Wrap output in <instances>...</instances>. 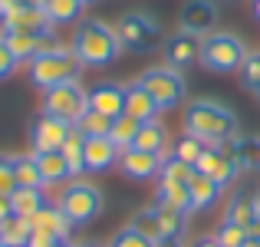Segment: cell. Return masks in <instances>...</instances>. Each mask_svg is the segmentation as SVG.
Returning <instances> with one entry per match:
<instances>
[{
  "instance_id": "obj_1",
  "label": "cell",
  "mask_w": 260,
  "mask_h": 247,
  "mask_svg": "<svg viewBox=\"0 0 260 247\" xmlns=\"http://www.w3.org/2000/svg\"><path fill=\"white\" fill-rule=\"evenodd\" d=\"M184 132L198 135L204 145H228L237 135V115L217 99H198L184 109Z\"/></svg>"
},
{
  "instance_id": "obj_2",
  "label": "cell",
  "mask_w": 260,
  "mask_h": 247,
  "mask_svg": "<svg viewBox=\"0 0 260 247\" xmlns=\"http://www.w3.org/2000/svg\"><path fill=\"white\" fill-rule=\"evenodd\" d=\"M73 53L79 56L83 66H109L119 59L122 43L115 26H109L106 20H83L73 30Z\"/></svg>"
},
{
  "instance_id": "obj_3",
  "label": "cell",
  "mask_w": 260,
  "mask_h": 247,
  "mask_svg": "<svg viewBox=\"0 0 260 247\" xmlns=\"http://www.w3.org/2000/svg\"><path fill=\"white\" fill-rule=\"evenodd\" d=\"M79 70H83L79 56L73 53V46H63V43H56L53 50H46V53H40V56L30 59V79H33V86H40L43 92L53 89V86H59V82L76 79Z\"/></svg>"
},
{
  "instance_id": "obj_4",
  "label": "cell",
  "mask_w": 260,
  "mask_h": 247,
  "mask_svg": "<svg viewBox=\"0 0 260 247\" xmlns=\"http://www.w3.org/2000/svg\"><path fill=\"white\" fill-rule=\"evenodd\" d=\"M247 59V46L237 33L214 30L211 37H204L201 46V66L211 73H234L241 70V63Z\"/></svg>"
},
{
  "instance_id": "obj_5",
  "label": "cell",
  "mask_w": 260,
  "mask_h": 247,
  "mask_svg": "<svg viewBox=\"0 0 260 247\" xmlns=\"http://www.w3.org/2000/svg\"><path fill=\"white\" fill-rule=\"evenodd\" d=\"M59 208H63V214L73 221V228H79V224H89L99 218L102 211V191L95 188L92 181H66L63 195H59Z\"/></svg>"
},
{
  "instance_id": "obj_6",
  "label": "cell",
  "mask_w": 260,
  "mask_h": 247,
  "mask_svg": "<svg viewBox=\"0 0 260 247\" xmlns=\"http://www.w3.org/2000/svg\"><path fill=\"white\" fill-rule=\"evenodd\" d=\"M115 33H119L122 50H135V53H148L161 43V26L152 13L132 10L115 23Z\"/></svg>"
},
{
  "instance_id": "obj_7",
  "label": "cell",
  "mask_w": 260,
  "mask_h": 247,
  "mask_svg": "<svg viewBox=\"0 0 260 247\" xmlns=\"http://www.w3.org/2000/svg\"><path fill=\"white\" fill-rule=\"evenodd\" d=\"M86 109H89V96L83 92V86H79L76 79L59 82V86L46 89V96H43V115L63 119V122H70V126H76V122L83 119Z\"/></svg>"
},
{
  "instance_id": "obj_8",
  "label": "cell",
  "mask_w": 260,
  "mask_h": 247,
  "mask_svg": "<svg viewBox=\"0 0 260 247\" xmlns=\"http://www.w3.org/2000/svg\"><path fill=\"white\" fill-rule=\"evenodd\" d=\"M139 82L148 89V96L158 102L161 112L175 109L178 102L184 99V79H181V73H178V70H172V66H152L148 73H142Z\"/></svg>"
},
{
  "instance_id": "obj_9",
  "label": "cell",
  "mask_w": 260,
  "mask_h": 247,
  "mask_svg": "<svg viewBox=\"0 0 260 247\" xmlns=\"http://www.w3.org/2000/svg\"><path fill=\"white\" fill-rule=\"evenodd\" d=\"M194 171L214 178V181L224 188V184H231L237 175H241V165H237L234 152H231V145H208V148H204V155L198 159Z\"/></svg>"
},
{
  "instance_id": "obj_10",
  "label": "cell",
  "mask_w": 260,
  "mask_h": 247,
  "mask_svg": "<svg viewBox=\"0 0 260 247\" xmlns=\"http://www.w3.org/2000/svg\"><path fill=\"white\" fill-rule=\"evenodd\" d=\"M201 46H204V40L194 37V33H188V30L172 33V37L165 40V59H168V66H172V70H188V66L201 63Z\"/></svg>"
},
{
  "instance_id": "obj_11",
  "label": "cell",
  "mask_w": 260,
  "mask_h": 247,
  "mask_svg": "<svg viewBox=\"0 0 260 247\" xmlns=\"http://www.w3.org/2000/svg\"><path fill=\"white\" fill-rule=\"evenodd\" d=\"M73 126L63 119H53V115H40L33 122V132H30V142H33V152H59L63 142L70 139Z\"/></svg>"
},
{
  "instance_id": "obj_12",
  "label": "cell",
  "mask_w": 260,
  "mask_h": 247,
  "mask_svg": "<svg viewBox=\"0 0 260 247\" xmlns=\"http://www.w3.org/2000/svg\"><path fill=\"white\" fill-rule=\"evenodd\" d=\"M178 20H181V30L194 33V37H211L214 33V23H217V4H211V0H188V4L181 7V13H178Z\"/></svg>"
},
{
  "instance_id": "obj_13",
  "label": "cell",
  "mask_w": 260,
  "mask_h": 247,
  "mask_svg": "<svg viewBox=\"0 0 260 247\" xmlns=\"http://www.w3.org/2000/svg\"><path fill=\"white\" fill-rule=\"evenodd\" d=\"M30 231H33V234H43V237H53V241H70L73 221L63 214V208H59V204H50V201H46L43 208L30 218Z\"/></svg>"
},
{
  "instance_id": "obj_14",
  "label": "cell",
  "mask_w": 260,
  "mask_h": 247,
  "mask_svg": "<svg viewBox=\"0 0 260 247\" xmlns=\"http://www.w3.org/2000/svg\"><path fill=\"white\" fill-rule=\"evenodd\" d=\"M4 40H7V46H10V53L17 56V63H20V59H26V63H30L33 56H40V53H46V50H53V46H56V37H53V30H50V33L4 30Z\"/></svg>"
},
{
  "instance_id": "obj_15",
  "label": "cell",
  "mask_w": 260,
  "mask_h": 247,
  "mask_svg": "<svg viewBox=\"0 0 260 247\" xmlns=\"http://www.w3.org/2000/svg\"><path fill=\"white\" fill-rule=\"evenodd\" d=\"M86 96H89V109L109 115L112 122L119 115H125V86H119V82H95Z\"/></svg>"
},
{
  "instance_id": "obj_16",
  "label": "cell",
  "mask_w": 260,
  "mask_h": 247,
  "mask_svg": "<svg viewBox=\"0 0 260 247\" xmlns=\"http://www.w3.org/2000/svg\"><path fill=\"white\" fill-rule=\"evenodd\" d=\"M161 155L155 152H139V148H125V152H119V168L125 178H132V181H148V178L161 175Z\"/></svg>"
},
{
  "instance_id": "obj_17",
  "label": "cell",
  "mask_w": 260,
  "mask_h": 247,
  "mask_svg": "<svg viewBox=\"0 0 260 247\" xmlns=\"http://www.w3.org/2000/svg\"><path fill=\"white\" fill-rule=\"evenodd\" d=\"M119 162V148L109 135H95V139H86L83 145V165L86 171H106Z\"/></svg>"
},
{
  "instance_id": "obj_18",
  "label": "cell",
  "mask_w": 260,
  "mask_h": 247,
  "mask_svg": "<svg viewBox=\"0 0 260 247\" xmlns=\"http://www.w3.org/2000/svg\"><path fill=\"white\" fill-rule=\"evenodd\" d=\"M4 30H23V33H50L53 23L46 20L43 7H26L20 4L10 17H4Z\"/></svg>"
},
{
  "instance_id": "obj_19",
  "label": "cell",
  "mask_w": 260,
  "mask_h": 247,
  "mask_svg": "<svg viewBox=\"0 0 260 247\" xmlns=\"http://www.w3.org/2000/svg\"><path fill=\"white\" fill-rule=\"evenodd\" d=\"M158 102L148 96V89L142 86V82H128L125 86V115H132V119L139 122H152L158 119Z\"/></svg>"
},
{
  "instance_id": "obj_20",
  "label": "cell",
  "mask_w": 260,
  "mask_h": 247,
  "mask_svg": "<svg viewBox=\"0 0 260 247\" xmlns=\"http://www.w3.org/2000/svg\"><path fill=\"white\" fill-rule=\"evenodd\" d=\"M37 165L43 175V188L46 184H66L73 178V168L63 159V152H37Z\"/></svg>"
},
{
  "instance_id": "obj_21",
  "label": "cell",
  "mask_w": 260,
  "mask_h": 247,
  "mask_svg": "<svg viewBox=\"0 0 260 247\" xmlns=\"http://www.w3.org/2000/svg\"><path fill=\"white\" fill-rule=\"evenodd\" d=\"M165 145H168V129L161 126L158 119H152V122H142L132 148H139V152H155V155L165 159Z\"/></svg>"
},
{
  "instance_id": "obj_22",
  "label": "cell",
  "mask_w": 260,
  "mask_h": 247,
  "mask_svg": "<svg viewBox=\"0 0 260 247\" xmlns=\"http://www.w3.org/2000/svg\"><path fill=\"white\" fill-rule=\"evenodd\" d=\"M188 191H191V211H204V208H211V204L217 201V195H221V184H217L214 178L194 171V178L188 181Z\"/></svg>"
},
{
  "instance_id": "obj_23",
  "label": "cell",
  "mask_w": 260,
  "mask_h": 247,
  "mask_svg": "<svg viewBox=\"0 0 260 247\" xmlns=\"http://www.w3.org/2000/svg\"><path fill=\"white\" fill-rule=\"evenodd\" d=\"M228 145H231V152H234L237 165H241V171H257L260 168V139L257 135H234Z\"/></svg>"
},
{
  "instance_id": "obj_24",
  "label": "cell",
  "mask_w": 260,
  "mask_h": 247,
  "mask_svg": "<svg viewBox=\"0 0 260 247\" xmlns=\"http://www.w3.org/2000/svg\"><path fill=\"white\" fill-rule=\"evenodd\" d=\"M46 204V195H43V188H17L10 195V208H13V214L17 218H26L30 221L33 214H37L40 208Z\"/></svg>"
},
{
  "instance_id": "obj_25",
  "label": "cell",
  "mask_w": 260,
  "mask_h": 247,
  "mask_svg": "<svg viewBox=\"0 0 260 247\" xmlns=\"http://www.w3.org/2000/svg\"><path fill=\"white\" fill-rule=\"evenodd\" d=\"M254 218H257V201H254V195H234V198H231L228 214H224V221H228V224H237V228H247V231H250Z\"/></svg>"
},
{
  "instance_id": "obj_26",
  "label": "cell",
  "mask_w": 260,
  "mask_h": 247,
  "mask_svg": "<svg viewBox=\"0 0 260 247\" xmlns=\"http://www.w3.org/2000/svg\"><path fill=\"white\" fill-rule=\"evenodd\" d=\"M83 7H86L83 0H46V4H43V13H46V20H50L53 26H63V23L79 20Z\"/></svg>"
},
{
  "instance_id": "obj_27",
  "label": "cell",
  "mask_w": 260,
  "mask_h": 247,
  "mask_svg": "<svg viewBox=\"0 0 260 247\" xmlns=\"http://www.w3.org/2000/svg\"><path fill=\"white\" fill-rule=\"evenodd\" d=\"M30 237H33V231H30V221H26V218L10 214L0 224V241L7 247H30Z\"/></svg>"
},
{
  "instance_id": "obj_28",
  "label": "cell",
  "mask_w": 260,
  "mask_h": 247,
  "mask_svg": "<svg viewBox=\"0 0 260 247\" xmlns=\"http://www.w3.org/2000/svg\"><path fill=\"white\" fill-rule=\"evenodd\" d=\"M13 171H17V188H43V175L33 155H13Z\"/></svg>"
},
{
  "instance_id": "obj_29",
  "label": "cell",
  "mask_w": 260,
  "mask_h": 247,
  "mask_svg": "<svg viewBox=\"0 0 260 247\" xmlns=\"http://www.w3.org/2000/svg\"><path fill=\"white\" fill-rule=\"evenodd\" d=\"M158 204H168V208H181V211H191V191L188 184L181 181H158Z\"/></svg>"
},
{
  "instance_id": "obj_30",
  "label": "cell",
  "mask_w": 260,
  "mask_h": 247,
  "mask_svg": "<svg viewBox=\"0 0 260 247\" xmlns=\"http://www.w3.org/2000/svg\"><path fill=\"white\" fill-rule=\"evenodd\" d=\"M139 129H142L139 119H132V115H119V119L112 122V132H109V139L115 142V148H119V152H125V148L135 145V135H139Z\"/></svg>"
},
{
  "instance_id": "obj_31",
  "label": "cell",
  "mask_w": 260,
  "mask_h": 247,
  "mask_svg": "<svg viewBox=\"0 0 260 247\" xmlns=\"http://www.w3.org/2000/svg\"><path fill=\"white\" fill-rule=\"evenodd\" d=\"M158 208V228H161V237H178L188 224V211L181 208H168V204H155ZM158 237V241H161Z\"/></svg>"
},
{
  "instance_id": "obj_32",
  "label": "cell",
  "mask_w": 260,
  "mask_h": 247,
  "mask_svg": "<svg viewBox=\"0 0 260 247\" xmlns=\"http://www.w3.org/2000/svg\"><path fill=\"white\" fill-rule=\"evenodd\" d=\"M83 145H86V135L79 132L76 126H73L70 139L63 142V148H59V152H63V159L70 162V168H73V178H76V175H83V171H86V165H83Z\"/></svg>"
},
{
  "instance_id": "obj_33",
  "label": "cell",
  "mask_w": 260,
  "mask_h": 247,
  "mask_svg": "<svg viewBox=\"0 0 260 247\" xmlns=\"http://www.w3.org/2000/svg\"><path fill=\"white\" fill-rule=\"evenodd\" d=\"M76 129L86 135V139H95V135H109L112 132V119L102 115V112H95V109H86L83 119L76 122Z\"/></svg>"
},
{
  "instance_id": "obj_34",
  "label": "cell",
  "mask_w": 260,
  "mask_h": 247,
  "mask_svg": "<svg viewBox=\"0 0 260 247\" xmlns=\"http://www.w3.org/2000/svg\"><path fill=\"white\" fill-rule=\"evenodd\" d=\"M128 228L139 231V234H145V237H152V241H158V237H161V228H158V208H142L139 214L128 221Z\"/></svg>"
},
{
  "instance_id": "obj_35",
  "label": "cell",
  "mask_w": 260,
  "mask_h": 247,
  "mask_svg": "<svg viewBox=\"0 0 260 247\" xmlns=\"http://www.w3.org/2000/svg\"><path fill=\"white\" fill-rule=\"evenodd\" d=\"M204 142L198 139V135H191V132H184L181 139H178V145H175V159H181V162H188V165H198V159H201L204 155Z\"/></svg>"
},
{
  "instance_id": "obj_36",
  "label": "cell",
  "mask_w": 260,
  "mask_h": 247,
  "mask_svg": "<svg viewBox=\"0 0 260 247\" xmlns=\"http://www.w3.org/2000/svg\"><path fill=\"white\" fill-rule=\"evenodd\" d=\"M161 178H165V181H181V184H188L191 178H194V165L175 159V155H165V162H161Z\"/></svg>"
},
{
  "instance_id": "obj_37",
  "label": "cell",
  "mask_w": 260,
  "mask_h": 247,
  "mask_svg": "<svg viewBox=\"0 0 260 247\" xmlns=\"http://www.w3.org/2000/svg\"><path fill=\"white\" fill-rule=\"evenodd\" d=\"M247 237H250L247 228H237V224H228V221H224L221 228H217L214 241L221 244V247H244V241H247Z\"/></svg>"
},
{
  "instance_id": "obj_38",
  "label": "cell",
  "mask_w": 260,
  "mask_h": 247,
  "mask_svg": "<svg viewBox=\"0 0 260 247\" xmlns=\"http://www.w3.org/2000/svg\"><path fill=\"white\" fill-rule=\"evenodd\" d=\"M241 79L250 92H260V53H247V59L241 63Z\"/></svg>"
},
{
  "instance_id": "obj_39",
  "label": "cell",
  "mask_w": 260,
  "mask_h": 247,
  "mask_svg": "<svg viewBox=\"0 0 260 247\" xmlns=\"http://www.w3.org/2000/svg\"><path fill=\"white\" fill-rule=\"evenodd\" d=\"M17 191V171H13V155H0V198H10Z\"/></svg>"
},
{
  "instance_id": "obj_40",
  "label": "cell",
  "mask_w": 260,
  "mask_h": 247,
  "mask_svg": "<svg viewBox=\"0 0 260 247\" xmlns=\"http://www.w3.org/2000/svg\"><path fill=\"white\" fill-rule=\"evenodd\" d=\"M109 247H155V241L145 237V234H139V231H132V228H125V231H119V234L112 237Z\"/></svg>"
},
{
  "instance_id": "obj_41",
  "label": "cell",
  "mask_w": 260,
  "mask_h": 247,
  "mask_svg": "<svg viewBox=\"0 0 260 247\" xmlns=\"http://www.w3.org/2000/svg\"><path fill=\"white\" fill-rule=\"evenodd\" d=\"M13 70H17V56L10 53V46H7V40H4V33H0V79H7Z\"/></svg>"
},
{
  "instance_id": "obj_42",
  "label": "cell",
  "mask_w": 260,
  "mask_h": 247,
  "mask_svg": "<svg viewBox=\"0 0 260 247\" xmlns=\"http://www.w3.org/2000/svg\"><path fill=\"white\" fill-rule=\"evenodd\" d=\"M155 247H188V244H184V237L178 234V237H161V241H155Z\"/></svg>"
},
{
  "instance_id": "obj_43",
  "label": "cell",
  "mask_w": 260,
  "mask_h": 247,
  "mask_svg": "<svg viewBox=\"0 0 260 247\" xmlns=\"http://www.w3.org/2000/svg\"><path fill=\"white\" fill-rule=\"evenodd\" d=\"M17 7H20V0H0V20L10 17V13L17 10Z\"/></svg>"
},
{
  "instance_id": "obj_44",
  "label": "cell",
  "mask_w": 260,
  "mask_h": 247,
  "mask_svg": "<svg viewBox=\"0 0 260 247\" xmlns=\"http://www.w3.org/2000/svg\"><path fill=\"white\" fill-rule=\"evenodd\" d=\"M56 241H53V237H43V234H33L30 237V247H53Z\"/></svg>"
},
{
  "instance_id": "obj_45",
  "label": "cell",
  "mask_w": 260,
  "mask_h": 247,
  "mask_svg": "<svg viewBox=\"0 0 260 247\" xmlns=\"http://www.w3.org/2000/svg\"><path fill=\"white\" fill-rule=\"evenodd\" d=\"M10 214H13V208H10V198H0V224H4Z\"/></svg>"
},
{
  "instance_id": "obj_46",
  "label": "cell",
  "mask_w": 260,
  "mask_h": 247,
  "mask_svg": "<svg viewBox=\"0 0 260 247\" xmlns=\"http://www.w3.org/2000/svg\"><path fill=\"white\" fill-rule=\"evenodd\" d=\"M191 247H221V244H217L214 237H198V241L191 244Z\"/></svg>"
},
{
  "instance_id": "obj_47",
  "label": "cell",
  "mask_w": 260,
  "mask_h": 247,
  "mask_svg": "<svg viewBox=\"0 0 260 247\" xmlns=\"http://www.w3.org/2000/svg\"><path fill=\"white\" fill-rule=\"evenodd\" d=\"M250 234L260 237V208H257V218H254V224H250Z\"/></svg>"
},
{
  "instance_id": "obj_48",
  "label": "cell",
  "mask_w": 260,
  "mask_h": 247,
  "mask_svg": "<svg viewBox=\"0 0 260 247\" xmlns=\"http://www.w3.org/2000/svg\"><path fill=\"white\" fill-rule=\"evenodd\" d=\"M244 247H260V237H254V234H250L247 241H244Z\"/></svg>"
},
{
  "instance_id": "obj_49",
  "label": "cell",
  "mask_w": 260,
  "mask_h": 247,
  "mask_svg": "<svg viewBox=\"0 0 260 247\" xmlns=\"http://www.w3.org/2000/svg\"><path fill=\"white\" fill-rule=\"evenodd\" d=\"M20 4H26V7H43L46 0H20Z\"/></svg>"
},
{
  "instance_id": "obj_50",
  "label": "cell",
  "mask_w": 260,
  "mask_h": 247,
  "mask_svg": "<svg viewBox=\"0 0 260 247\" xmlns=\"http://www.w3.org/2000/svg\"><path fill=\"white\" fill-rule=\"evenodd\" d=\"M254 17L260 20V0H254Z\"/></svg>"
},
{
  "instance_id": "obj_51",
  "label": "cell",
  "mask_w": 260,
  "mask_h": 247,
  "mask_svg": "<svg viewBox=\"0 0 260 247\" xmlns=\"http://www.w3.org/2000/svg\"><path fill=\"white\" fill-rule=\"evenodd\" d=\"M53 247H73V244H70V241H56Z\"/></svg>"
},
{
  "instance_id": "obj_52",
  "label": "cell",
  "mask_w": 260,
  "mask_h": 247,
  "mask_svg": "<svg viewBox=\"0 0 260 247\" xmlns=\"http://www.w3.org/2000/svg\"><path fill=\"white\" fill-rule=\"evenodd\" d=\"M83 4H95V0H83Z\"/></svg>"
},
{
  "instance_id": "obj_53",
  "label": "cell",
  "mask_w": 260,
  "mask_h": 247,
  "mask_svg": "<svg viewBox=\"0 0 260 247\" xmlns=\"http://www.w3.org/2000/svg\"><path fill=\"white\" fill-rule=\"evenodd\" d=\"M83 247H95V244H83Z\"/></svg>"
},
{
  "instance_id": "obj_54",
  "label": "cell",
  "mask_w": 260,
  "mask_h": 247,
  "mask_svg": "<svg viewBox=\"0 0 260 247\" xmlns=\"http://www.w3.org/2000/svg\"><path fill=\"white\" fill-rule=\"evenodd\" d=\"M0 247H7V244H4V241H0Z\"/></svg>"
},
{
  "instance_id": "obj_55",
  "label": "cell",
  "mask_w": 260,
  "mask_h": 247,
  "mask_svg": "<svg viewBox=\"0 0 260 247\" xmlns=\"http://www.w3.org/2000/svg\"><path fill=\"white\" fill-rule=\"evenodd\" d=\"M257 102H260V92H257Z\"/></svg>"
}]
</instances>
